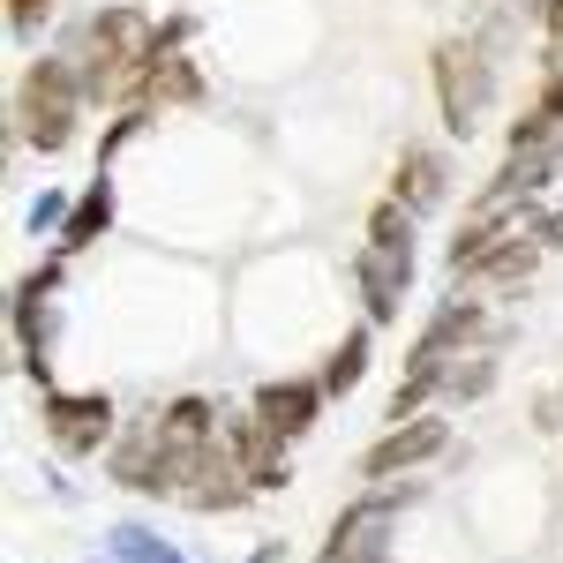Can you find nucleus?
Wrapping results in <instances>:
<instances>
[{
  "label": "nucleus",
  "instance_id": "nucleus-1",
  "mask_svg": "<svg viewBox=\"0 0 563 563\" xmlns=\"http://www.w3.org/2000/svg\"><path fill=\"white\" fill-rule=\"evenodd\" d=\"M76 90H84V76H68L60 60L31 68V84H23V129H31V143H38V151H60V143H68Z\"/></svg>",
  "mask_w": 563,
  "mask_h": 563
},
{
  "label": "nucleus",
  "instance_id": "nucleus-2",
  "mask_svg": "<svg viewBox=\"0 0 563 563\" xmlns=\"http://www.w3.org/2000/svg\"><path fill=\"white\" fill-rule=\"evenodd\" d=\"M435 84H443V121L466 135L481 121V106H488V68H481L466 45H443L435 53Z\"/></svg>",
  "mask_w": 563,
  "mask_h": 563
},
{
  "label": "nucleus",
  "instance_id": "nucleus-3",
  "mask_svg": "<svg viewBox=\"0 0 563 563\" xmlns=\"http://www.w3.org/2000/svg\"><path fill=\"white\" fill-rule=\"evenodd\" d=\"M390 504H398V496L353 504L346 519H339V533H331L323 563H384V556H390Z\"/></svg>",
  "mask_w": 563,
  "mask_h": 563
},
{
  "label": "nucleus",
  "instance_id": "nucleus-4",
  "mask_svg": "<svg viewBox=\"0 0 563 563\" xmlns=\"http://www.w3.org/2000/svg\"><path fill=\"white\" fill-rule=\"evenodd\" d=\"M45 421H53L60 451H98L106 429H113V406L106 398H45Z\"/></svg>",
  "mask_w": 563,
  "mask_h": 563
},
{
  "label": "nucleus",
  "instance_id": "nucleus-5",
  "mask_svg": "<svg viewBox=\"0 0 563 563\" xmlns=\"http://www.w3.org/2000/svg\"><path fill=\"white\" fill-rule=\"evenodd\" d=\"M353 271H361V286H368V308L390 316L398 294H406V278H413V256H398V249H376V241H368V256L353 263Z\"/></svg>",
  "mask_w": 563,
  "mask_h": 563
},
{
  "label": "nucleus",
  "instance_id": "nucleus-6",
  "mask_svg": "<svg viewBox=\"0 0 563 563\" xmlns=\"http://www.w3.org/2000/svg\"><path fill=\"white\" fill-rule=\"evenodd\" d=\"M443 451V421H413V429H390L376 451H368V474H398L413 459H435Z\"/></svg>",
  "mask_w": 563,
  "mask_h": 563
},
{
  "label": "nucleus",
  "instance_id": "nucleus-7",
  "mask_svg": "<svg viewBox=\"0 0 563 563\" xmlns=\"http://www.w3.org/2000/svg\"><path fill=\"white\" fill-rule=\"evenodd\" d=\"M398 203H406V211L443 203V158H435V151H406V158H398Z\"/></svg>",
  "mask_w": 563,
  "mask_h": 563
},
{
  "label": "nucleus",
  "instance_id": "nucleus-8",
  "mask_svg": "<svg viewBox=\"0 0 563 563\" xmlns=\"http://www.w3.org/2000/svg\"><path fill=\"white\" fill-rule=\"evenodd\" d=\"M256 413H263L278 435H301L308 413H316V384H271V390L256 398Z\"/></svg>",
  "mask_w": 563,
  "mask_h": 563
},
{
  "label": "nucleus",
  "instance_id": "nucleus-9",
  "mask_svg": "<svg viewBox=\"0 0 563 563\" xmlns=\"http://www.w3.org/2000/svg\"><path fill=\"white\" fill-rule=\"evenodd\" d=\"M488 384H496L488 353H451V368H443V390H451V398H481Z\"/></svg>",
  "mask_w": 563,
  "mask_h": 563
},
{
  "label": "nucleus",
  "instance_id": "nucleus-10",
  "mask_svg": "<svg viewBox=\"0 0 563 563\" xmlns=\"http://www.w3.org/2000/svg\"><path fill=\"white\" fill-rule=\"evenodd\" d=\"M361 368H368V331H353L346 346L331 353V368H323V390H353V384H361Z\"/></svg>",
  "mask_w": 563,
  "mask_h": 563
},
{
  "label": "nucleus",
  "instance_id": "nucleus-11",
  "mask_svg": "<svg viewBox=\"0 0 563 563\" xmlns=\"http://www.w3.org/2000/svg\"><path fill=\"white\" fill-rule=\"evenodd\" d=\"M368 241L376 249H398V256H413L406 241H413V218H406V203H384V211L368 218Z\"/></svg>",
  "mask_w": 563,
  "mask_h": 563
},
{
  "label": "nucleus",
  "instance_id": "nucleus-12",
  "mask_svg": "<svg viewBox=\"0 0 563 563\" xmlns=\"http://www.w3.org/2000/svg\"><path fill=\"white\" fill-rule=\"evenodd\" d=\"M106 218H113V196H106V188H90L84 203H76V218H68V233H60V241H68V249H84V241L98 233V225H106Z\"/></svg>",
  "mask_w": 563,
  "mask_h": 563
},
{
  "label": "nucleus",
  "instance_id": "nucleus-13",
  "mask_svg": "<svg viewBox=\"0 0 563 563\" xmlns=\"http://www.w3.org/2000/svg\"><path fill=\"white\" fill-rule=\"evenodd\" d=\"M166 435H180V443H203V435H211V406H203V398H180L174 413H166Z\"/></svg>",
  "mask_w": 563,
  "mask_h": 563
},
{
  "label": "nucleus",
  "instance_id": "nucleus-14",
  "mask_svg": "<svg viewBox=\"0 0 563 563\" xmlns=\"http://www.w3.org/2000/svg\"><path fill=\"white\" fill-rule=\"evenodd\" d=\"M151 90H158V98H196V68H180V60H158V68H151Z\"/></svg>",
  "mask_w": 563,
  "mask_h": 563
},
{
  "label": "nucleus",
  "instance_id": "nucleus-15",
  "mask_svg": "<svg viewBox=\"0 0 563 563\" xmlns=\"http://www.w3.org/2000/svg\"><path fill=\"white\" fill-rule=\"evenodd\" d=\"M45 8H53V0H8V23H15V31H38Z\"/></svg>",
  "mask_w": 563,
  "mask_h": 563
},
{
  "label": "nucleus",
  "instance_id": "nucleus-16",
  "mask_svg": "<svg viewBox=\"0 0 563 563\" xmlns=\"http://www.w3.org/2000/svg\"><path fill=\"white\" fill-rule=\"evenodd\" d=\"M541 241H549V249H563V218H541Z\"/></svg>",
  "mask_w": 563,
  "mask_h": 563
},
{
  "label": "nucleus",
  "instance_id": "nucleus-17",
  "mask_svg": "<svg viewBox=\"0 0 563 563\" xmlns=\"http://www.w3.org/2000/svg\"><path fill=\"white\" fill-rule=\"evenodd\" d=\"M549 121H563V84H556V90H549Z\"/></svg>",
  "mask_w": 563,
  "mask_h": 563
},
{
  "label": "nucleus",
  "instance_id": "nucleus-18",
  "mask_svg": "<svg viewBox=\"0 0 563 563\" xmlns=\"http://www.w3.org/2000/svg\"><path fill=\"white\" fill-rule=\"evenodd\" d=\"M549 23H556V45H563V0H556V8H549Z\"/></svg>",
  "mask_w": 563,
  "mask_h": 563
}]
</instances>
